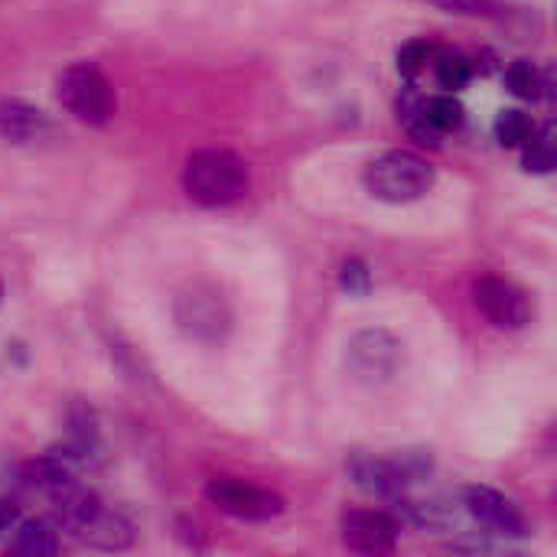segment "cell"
I'll return each mask as SVG.
<instances>
[{"label": "cell", "mask_w": 557, "mask_h": 557, "mask_svg": "<svg viewBox=\"0 0 557 557\" xmlns=\"http://www.w3.org/2000/svg\"><path fill=\"white\" fill-rule=\"evenodd\" d=\"M183 189L202 209H225L248 193V163L232 150H199L183 166Z\"/></svg>", "instance_id": "6da1fadb"}, {"label": "cell", "mask_w": 557, "mask_h": 557, "mask_svg": "<svg viewBox=\"0 0 557 557\" xmlns=\"http://www.w3.org/2000/svg\"><path fill=\"white\" fill-rule=\"evenodd\" d=\"M434 166L414 150H388L362 170L366 189L388 206H408L434 189Z\"/></svg>", "instance_id": "7a4b0ae2"}, {"label": "cell", "mask_w": 557, "mask_h": 557, "mask_svg": "<svg viewBox=\"0 0 557 557\" xmlns=\"http://www.w3.org/2000/svg\"><path fill=\"white\" fill-rule=\"evenodd\" d=\"M55 88H59L62 108L75 121L91 124V127H101V124L111 121V114H114V88H111V82L104 78V72L98 65L72 62L59 75Z\"/></svg>", "instance_id": "3957f363"}, {"label": "cell", "mask_w": 557, "mask_h": 557, "mask_svg": "<svg viewBox=\"0 0 557 557\" xmlns=\"http://www.w3.org/2000/svg\"><path fill=\"white\" fill-rule=\"evenodd\" d=\"M176 330L196 343H222L232 330V310L225 297L209 284H189L173 300Z\"/></svg>", "instance_id": "277c9868"}, {"label": "cell", "mask_w": 557, "mask_h": 557, "mask_svg": "<svg viewBox=\"0 0 557 557\" xmlns=\"http://www.w3.org/2000/svg\"><path fill=\"white\" fill-rule=\"evenodd\" d=\"M346 366L362 385H388L405 369V343L382 326L359 330L346 346Z\"/></svg>", "instance_id": "5b68a950"}, {"label": "cell", "mask_w": 557, "mask_h": 557, "mask_svg": "<svg viewBox=\"0 0 557 557\" xmlns=\"http://www.w3.org/2000/svg\"><path fill=\"white\" fill-rule=\"evenodd\" d=\"M206 499L238 522H271L284 512V499L277 493L238 480H212L206 486Z\"/></svg>", "instance_id": "8992f818"}, {"label": "cell", "mask_w": 557, "mask_h": 557, "mask_svg": "<svg viewBox=\"0 0 557 557\" xmlns=\"http://www.w3.org/2000/svg\"><path fill=\"white\" fill-rule=\"evenodd\" d=\"M473 300L476 310L496 326V330H522L532 320V304L529 297L506 277H480L473 284Z\"/></svg>", "instance_id": "52a82bcc"}, {"label": "cell", "mask_w": 557, "mask_h": 557, "mask_svg": "<svg viewBox=\"0 0 557 557\" xmlns=\"http://www.w3.org/2000/svg\"><path fill=\"white\" fill-rule=\"evenodd\" d=\"M343 545L356 555H388L398 545L401 525L382 509H352L339 519Z\"/></svg>", "instance_id": "ba28073f"}, {"label": "cell", "mask_w": 557, "mask_h": 557, "mask_svg": "<svg viewBox=\"0 0 557 557\" xmlns=\"http://www.w3.org/2000/svg\"><path fill=\"white\" fill-rule=\"evenodd\" d=\"M463 512L473 522H480L483 529H490L493 535H503V539H519L529 529L522 509L509 496H503V493H496L490 486H470L463 493Z\"/></svg>", "instance_id": "9c48e42d"}, {"label": "cell", "mask_w": 557, "mask_h": 557, "mask_svg": "<svg viewBox=\"0 0 557 557\" xmlns=\"http://www.w3.org/2000/svg\"><path fill=\"white\" fill-rule=\"evenodd\" d=\"M346 473H349V480H352L362 493H369V496H375V499H385V503L405 499L408 480H405V473L398 470L395 460L356 454V457L346 463Z\"/></svg>", "instance_id": "30bf717a"}, {"label": "cell", "mask_w": 557, "mask_h": 557, "mask_svg": "<svg viewBox=\"0 0 557 557\" xmlns=\"http://www.w3.org/2000/svg\"><path fill=\"white\" fill-rule=\"evenodd\" d=\"M75 542L95 548V552H127L137 539L134 522L114 509H104L101 503L95 506V512L72 532Z\"/></svg>", "instance_id": "8fae6325"}, {"label": "cell", "mask_w": 557, "mask_h": 557, "mask_svg": "<svg viewBox=\"0 0 557 557\" xmlns=\"http://www.w3.org/2000/svg\"><path fill=\"white\" fill-rule=\"evenodd\" d=\"M49 131H52V121L36 104L20 101V98H3L0 101V137L3 140L33 144V140H42Z\"/></svg>", "instance_id": "7c38bea8"}, {"label": "cell", "mask_w": 557, "mask_h": 557, "mask_svg": "<svg viewBox=\"0 0 557 557\" xmlns=\"http://www.w3.org/2000/svg\"><path fill=\"white\" fill-rule=\"evenodd\" d=\"M7 552L26 557L59 555L62 552V532L55 529V522H46V519H29V522L20 519L7 539Z\"/></svg>", "instance_id": "4fadbf2b"}, {"label": "cell", "mask_w": 557, "mask_h": 557, "mask_svg": "<svg viewBox=\"0 0 557 557\" xmlns=\"http://www.w3.org/2000/svg\"><path fill=\"white\" fill-rule=\"evenodd\" d=\"M506 85H509V91H512L516 98H522V101H545V98H552V91H555V88H552V72L542 69V65H535V62H529V59H519V62L509 65Z\"/></svg>", "instance_id": "5bb4252c"}, {"label": "cell", "mask_w": 557, "mask_h": 557, "mask_svg": "<svg viewBox=\"0 0 557 557\" xmlns=\"http://www.w3.org/2000/svg\"><path fill=\"white\" fill-rule=\"evenodd\" d=\"M522 166L529 173H552L557 166V140L555 127H542V131H532V137L522 144Z\"/></svg>", "instance_id": "9a60e30c"}, {"label": "cell", "mask_w": 557, "mask_h": 557, "mask_svg": "<svg viewBox=\"0 0 557 557\" xmlns=\"http://www.w3.org/2000/svg\"><path fill=\"white\" fill-rule=\"evenodd\" d=\"M532 131H535L532 117L519 108H509L496 117V140L503 147H522L532 137Z\"/></svg>", "instance_id": "2e32d148"}, {"label": "cell", "mask_w": 557, "mask_h": 557, "mask_svg": "<svg viewBox=\"0 0 557 557\" xmlns=\"http://www.w3.org/2000/svg\"><path fill=\"white\" fill-rule=\"evenodd\" d=\"M434 65H437V82L447 91H460L473 78V62L460 52H444V55H437Z\"/></svg>", "instance_id": "e0dca14e"}, {"label": "cell", "mask_w": 557, "mask_h": 557, "mask_svg": "<svg viewBox=\"0 0 557 557\" xmlns=\"http://www.w3.org/2000/svg\"><path fill=\"white\" fill-rule=\"evenodd\" d=\"M339 287L349 297H369L372 294V271L362 258H349L339 268Z\"/></svg>", "instance_id": "ac0fdd59"}, {"label": "cell", "mask_w": 557, "mask_h": 557, "mask_svg": "<svg viewBox=\"0 0 557 557\" xmlns=\"http://www.w3.org/2000/svg\"><path fill=\"white\" fill-rule=\"evenodd\" d=\"M434 55H437V46H434V42H428V39L405 42V46H401V52H398V69H401L405 75H414V72H421Z\"/></svg>", "instance_id": "d6986e66"}, {"label": "cell", "mask_w": 557, "mask_h": 557, "mask_svg": "<svg viewBox=\"0 0 557 557\" xmlns=\"http://www.w3.org/2000/svg\"><path fill=\"white\" fill-rule=\"evenodd\" d=\"M447 13H467V16H496L499 3L496 0H434Z\"/></svg>", "instance_id": "ffe728a7"}, {"label": "cell", "mask_w": 557, "mask_h": 557, "mask_svg": "<svg viewBox=\"0 0 557 557\" xmlns=\"http://www.w3.org/2000/svg\"><path fill=\"white\" fill-rule=\"evenodd\" d=\"M16 522H20V506L13 499H0V542L10 539Z\"/></svg>", "instance_id": "44dd1931"}, {"label": "cell", "mask_w": 557, "mask_h": 557, "mask_svg": "<svg viewBox=\"0 0 557 557\" xmlns=\"http://www.w3.org/2000/svg\"><path fill=\"white\" fill-rule=\"evenodd\" d=\"M3 300H7V294H3V281H0V310H3Z\"/></svg>", "instance_id": "7402d4cb"}]
</instances>
